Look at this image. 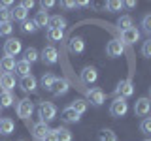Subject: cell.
Instances as JSON below:
<instances>
[{
	"label": "cell",
	"instance_id": "1",
	"mask_svg": "<svg viewBox=\"0 0 151 141\" xmlns=\"http://www.w3.org/2000/svg\"><path fill=\"white\" fill-rule=\"evenodd\" d=\"M23 51V43L21 40H17V38H8L6 43H4V55L6 56H17L19 53Z\"/></svg>",
	"mask_w": 151,
	"mask_h": 141
},
{
	"label": "cell",
	"instance_id": "2",
	"mask_svg": "<svg viewBox=\"0 0 151 141\" xmlns=\"http://www.w3.org/2000/svg\"><path fill=\"white\" fill-rule=\"evenodd\" d=\"M38 113H40L42 122H49V120H53L57 117V107L53 105V103H49V102H42Z\"/></svg>",
	"mask_w": 151,
	"mask_h": 141
},
{
	"label": "cell",
	"instance_id": "3",
	"mask_svg": "<svg viewBox=\"0 0 151 141\" xmlns=\"http://www.w3.org/2000/svg\"><path fill=\"white\" fill-rule=\"evenodd\" d=\"M127 111H129V103H127L125 98H115L110 105V113L111 117H125Z\"/></svg>",
	"mask_w": 151,
	"mask_h": 141
},
{
	"label": "cell",
	"instance_id": "4",
	"mask_svg": "<svg viewBox=\"0 0 151 141\" xmlns=\"http://www.w3.org/2000/svg\"><path fill=\"white\" fill-rule=\"evenodd\" d=\"M40 58H42L44 64L53 66V64H57V60H59V53H57V49L53 45H45L44 49H42V53H40Z\"/></svg>",
	"mask_w": 151,
	"mask_h": 141
},
{
	"label": "cell",
	"instance_id": "5",
	"mask_svg": "<svg viewBox=\"0 0 151 141\" xmlns=\"http://www.w3.org/2000/svg\"><path fill=\"white\" fill-rule=\"evenodd\" d=\"M115 94H117V98H129V96H132V94H134V85H132L130 79H123V81L117 83Z\"/></svg>",
	"mask_w": 151,
	"mask_h": 141
},
{
	"label": "cell",
	"instance_id": "6",
	"mask_svg": "<svg viewBox=\"0 0 151 141\" xmlns=\"http://www.w3.org/2000/svg\"><path fill=\"white\" fill-rule=\"evenodd\" d=\"M151 113V100L149 98H138L134 103V115L136 117H147Z\"/></svg>",
	"mask_w": 151,
	"mask_h": 141
},
{
	"label": "cell",
	"instance_id": "7",
	"mask_svg": "<svg viewBox=\"0 0 151 141\" xmlns=\"http://www.w3.org/2000/svg\"><path fill=\"white\" fill-rule=\"evenodd\" d=\"M87 100L91 102L94 107H100L104 103V100H106V94H104L102 88L94 87V88H89V90H87Z\"/></svg>",
	"mask_w": 151,
	"mask_h": 141
},
{
	"label": "cell",
	"instance_id": "8",
	"mask_svg": "<svg viewBox=\"0 0 151 141\" xmlns=\"http://www.w3.org/2000/svg\"><path fill=\"white\" fill-rule=\"evenodd\" d=\"M140 40V30L136 26H130L127 30L121 32V43H127V45H132Z\"/></svg>",
	"mask_w": 151,
	"mask_h": 141
},
{
	"label": "cell",
	"instance_id": "9",
	"mask_svg": "<svg viewBox=\"0 0 151 141\" xmlns=\"http://www.w3.org/2000/svg\"><path fill=\"white\" fill-rule=\"evenodd\" d=\"M32 111H34V103L28 100V98L19 100V103H17V115L21 117V119H28V117L32 115Z\"/></svg>",
	"mask_w": 151,
	"mask_h": 141
},
{
	"label": "cell",
	"instance_id": "10",
	"mask_svg": "<svg viewBox=\"0 0 151 141\" xmlns=\"http://www.w3.org/2000/svg\"><path fill=\"white\" fill-rule=\"evenodd\" d=\"M123 51H125V47H123L121 40H111V41H108V45H106V55L110 56V58H117V56H121Z\"/></svg>",
	"mask_w": 151,
	"mask_h": 141
},
{
	"label": "cell",
	"instance_id": "11",
	"mask_svg": "<svg viewBox=\"0 0 151 141\" xmlns=\"http://www.w3.org/2000/svg\"><path fill=\"white\" fill-rule=\"evenodd\" d=\"M49 134V126H47V122H36L34 128H32V137H34L36 141H44L45 135Z\"/></svg>",
	"mask_w": 151,
	"mask_h": 141
},
{
	"label": "cell",
	"instance_id": "12",
	"mask_svg": "<svg viewBox=\"0 0 151 141\" xmlns=\"http://www.w3.org/2000/svg\"><path fill=\"white\" fill-rule=\"evenodd\" d=\"M98 79V72H96V68H93V66H87V68H83L81 70V81L85 85H91L94 83Z\"/></svg>",
	"mask_w": 151,
	"mask_h": 141
},
{
	"label": "cell",
	"instance_id": "13",
	"mask_svg": "<svg viewBox=\"0 0 151 141\" xmlns=\"http://www.w3.org/2000/svg\"><path fill=\"white\" fill-rule=\"evenodd\" d=\"M0 87H2V90L12 92V88H15V75L2 73V75H0Z\"/></svg>",
	"mask_w": 151,
	"mask_h": 141
},
{
	"label": "cell",
	"instance_id": "14",
	"mask_svg": "<svg viewBox=\"0 0 151 141\" xmlns=\"http://www.w3.org/2000/svg\"><path fill=\"white\" fill-rule=\"evenodd\" d=\"M68 88H70V85L66 79H60V77H57L55 79V85H53V88H51V92L55 94V96H63V94L68 92Z\"/></svg>",
	"mask_w": 151,
	"mask_h": 141
},
{
	"label": "cell",
	"instance_id": "15",
	"mask_svg": "<svg viewBox=\"0 0 151 141\" xmlns=\"http://www.w3.org/2000/svg\"><path fill=\"white\" fill-rule=\"evenodd\" d=\"M19 87L23 88L25 92H32L36 90V77L34 75H27V77H21V81H19Z\"/></svg>",
	"mask_w": 151,
	"mask_h": 141
},
{
	"label": "cell",
	"instance_id": "16",
	"mask_svg": "<svg viewBox=\"0 0 151 141\" xmlns=\"http://www.w3.org/2000/svg\"><path fill=\"white\" fill-rule=\"evenodd\" d=\"M68 49H70V53H83V49H85L83 38H79V36L72 38V40H70V43H68Z\"/></svg>",
	"mask_w": 151,
	"mask_h": 141
},
{
	"label": "cell",
	"instance_id": "17",
	"mask_svg": "<svg viewBox=\"0 0 151 141\" xmlns=\"http://www.w3.org/2000/svg\"><path fill=\"white\" fill-rule=\"evenodd\" d=\"M47 28H55V30H64V28H66V19H64V17H60V15H53V17H49Z\"/></svg>",
	"mask_w": 151,
	"mask_h": 141
},
{
	"label": "cell",
	"instance_id": "18",
	"mask_svg": "<svg viewBox=\"0 0 151 141\" xmlns=\"http://www.w3.org/2000/svg\"><path fill=\"white\" fill-rule=\"evenodd\" d=\"M15 130V122H13L12 119H0V134L2 135H9L12 132Z\"/></svg>",
	"mask_w": 151,
	"mask_h": 141
},
{
	"label": "cell",
	"instance_id": "19",
	"mask_svg": "<svg viewBox=\"0 0 151 141\" xmlns=\"http://www.w3.org/2000/svg\"><path fill=\"white\" fill-rule=\"evenodd\" d=\"M60 119H63L64 122H78L79 120V115L68 105V107H64V109H63V113H60Z\"/></svg>",
	"mask_w": 151,
	"mask_h": 141
},
{
	"label": "cell",
	"instance_id": "20",
	"mask_svg": "<svg viewBox=\"0 0 151 141\" xmlns=\"http://www.w3.org/2000/svg\"><path fill=\"white\" fill-rule=\"evenodd\" d=\"M0 68H2L4 73H9L15 70V58H12V56H2V60H0Z\"/></svg>",
	"mask_w": 151,
	"mask_h": 141
},
{
	"label": "cell",
	"instance_id": "21",
	"mask_svg": "<svg viewBox=\"0 0 151 141\" xmlns=\"http://www.w3.org/2000/svg\"><path fill=\"white\" fill-rule=\"evenodd\" d=\"M70 107L78 113V115H83L85 111H87V107H89V102L87 100H81V98H78V100H74L72 103H70Z\"/></svg>",
	"mask_w": 151,
	"mask_h": 141
},
{
	"label": "cell",
	"instance_id": "22",
	"mask_svg": "<svg viewBox=\"0 0 151 141\" xmlns=\"http://www.w3.org/2000/svg\"><path fill=\"white\" fill-rule=\"evenodd\" d=\"M27 17H28V11L25 8L19 4V6H15V9H12V19H15V21H27Z\"/></svg>",
	"mask_w": 151,
	"mask_h": 141
},
{
	"label": "cell",
	"instance_id": "23",
	"mask_svg": "<svg viewBox=\"0 0 151 141\" xmlns=\"http://www.w3.org/2000/svg\"><path fill=\"white\" fill-rule=\"evenodd\" d=\"M15 72L21 77H27V75H30V64L27 60H19V62H15Z\"/></svg>",
	"mask_w": 151,
	"mask_h": 141
},
{
	"label": "cell",
	"instance_id": "24",
	"mask_svg": "<svg viewBox=\"0 0 151 141\" xmlns=\"http://www.w3.org/2000/svg\"><path fill=\"white\" fill-rule=\"evenodd\" d=\"M34 23H36V26L38 28H42V26H47V23H49V13L47 11H38L36 13V17H34Z\"/></svg>",
	"mask_w": 151,
	"mask_h": 141
},
{
	"label": "cell",
	"instance_id": "25",
	"mask_svg": "<svg viewBox=\"0 0 151 141\" xmlns=\"http://www.w3.org/2000/svg\"><path fill=\"white\" fill-rule=\"evenodd\" d=\"M55 134H57V139L59 141H72V132H70L68 128L59 126V128H55Z\"/></svg>",
	"mask_w": 151,
	"mask_h": 141
},
{
	"label": "cell",
	"instance_id": "26",
	"mask_svg": "<svg viewBox=\"0 0 151 141\" xmlns=\"http://www.w3.org/2000/svg\"><path fill=\"white\" fill-rule=\"evenodd\" d=\"M55 75L53 73H44V77H42V88L44 90H51L53 88V85H55Z\"/></svg>",
	"mask_w": 151,
	"mask_h": 141
},
{
	"label": "cell",
	"instance_id": "27",
	"mask_svg": "<svg viewBox=\"0 0 151 141\" xmlns=\"http://www.w3.org/2000/svg\"><path fill=\"white\" fill-rule=\"evenodd\" d=\"M13 105V94L2 90L0 92V107H12Z\"/></svg>",
	"mask_w": 151,
	"mask_h": 141
},
{
	"label": "cell",
	"instance_id": "28",
	"mask_svg": "<svg viewBox=\"0 0 151 141\" xmlns=\"http://www.w3.org/2000/svg\"><path fill=\"white\" fill-rule=\"evenodd\" d=\"M98 141H117V135H115V132H113V130L104 128L100 134H98Z\"/></svg>",
	"mask_w": 151,
	"mask_h": 141
},
{
	"label": "cell",
	"instance_id": "29",
	"mask_svg": "<svg viewBox=\"0 0 151 141\" xmlns=\"http://www.w3.org/2000/svg\"><path fill=\"white\" fill-rule=\"evenodd\" d=\"M38 58H40V53H38L34 47H28V49H25V58H23V60H27L28 64H32V62H36Z\"/></svg>",
	"mask_w": 151,
	"mask_h": 141
},
{
	"label": "cell",
	"instance_id": "30",
	"mask_svg": "<svg viewBox=\"0 0 151 141\" xmlns=\"http://www.w3.org/2000/svg\"><path fill=\"white\" fill-rule=\"evenodd\" d=\"M64 38V30H55V28H47V40L49 41H60Z\"/></svg>",
	"mask_w": 151,
	"mask_h": 141
},
{
	"label": "cell",
	"instance_id": "31",
	"mask_svg": "<svg viewBox=\"0 0 151 141\" xmlns=\"http://www.w3.org/2000/svg\"><path fill=\"white\" fill-rule=\"evenodd\" d=\"M38 30V26H36V23L34 21H23L21 23V32H25V34H34V32Z\"/></svg>",
	"mask_w": 151,
	"mask_h": 141
},
{
	"label": "cell",
	"instance_id": "32",
	"mask_svg": "<svg viewBox=\"0 0 151 141\" xmlns=\"http://www.w3.org/2000/svg\"><path fill=\"white\" fill-rule=\"evenodd\" d=\"M117 26H121L123 30L130 28V26H132V17H130V15H121L119 19H117Z\"/></svg>",
	"mask_w": 151,
	"mask_h": 141
},
{
	"label": "cell",
	"instance_id": "33",
	"mask_svg": "<svg viewBox=\"0 0 151 141\" xmlns=\"http://www.w3.org/2000/svg\"><path fill=\"white\" fill-rule=\"evenodd\" d=\"M106 8H108V11H111V13L121 11L123 2H119V0H108V2H106Z\"/></svg>",
	"mask_w": 151,
	"mask_h": 141
},
{
	"label": "cell",
	"instance_id": "34",
	"mask_svg": "<svg viewBox=\"0 0 151 141\" xmlns=\"http://www.w3.org/2000/svg\"><path fill=\"white\" fill-rule=\"evenodd\" d=\"M140 130H142V134L151 135V117H145V119L140 122Z\"/></svg>",
	"mask_w": 151,
	"mask_h": 141
},
{
	"label": "cell",
	"instance_id": "35",
	"mask_svg": "<svg viewBox=\"0 0 151 141\" xmlns=\"http://www.w3.org/2000/svg\"><path fill=\"white\" fill-rule=\"evenodd\" d=\"M142 30H144L147 36H151V13L144 15V19H142Z\"/></svg>",
	"mask_w": 151,
	"mask_h": 141
},
{
	"label": "cell",
	"instance_id": "36",
	"mask_svg": "<svg viewBox=\"0 0 151 141\" xmlns=\"http://www.w3.org/2000/svg\"><path fill=\"white\" fill-rule=\"evenodd\" d=\"M9 23H12V11L0 9V25H9Z\"/></svg>",
	"mask_w": 151,
	"mask_h": 141
},
{
	"label": "cell",
	"instance_id": "37",
	"mask_svg": "<svg viewBox=\"0 0 151 141\" xmlns=\"http://www.w3.org/2000/svg\"><path fill=\"white\" fill-rule=\"evenodd\" d=\"M142 55L147 56V58H151V38L144 41V45H142Z\"/></svg>",
	"mask_w": 151,
	"mask_h": 141
},
{
	"label": "cell",
	"instance_id": "38",
	"mask_svg": "<svg viewBox=\"0 0 151 141\" xmlns=\"http://www.w3.org/2000/svg\"><path fill=\"white\" fill-rule=\"evenodd\" d=\"M12 30H13L12 23H9V25H0V36H9Z\"/></svg>",
	"mask_w": 151,
	"mask_h": 141
},
{
	"label": "cell",
	"instance_id": "39",
	"mask_svg": "<svg viewBox=\"0 0 151 141\" xmlns=\"http://www.w3.org/2000/svg\"><path fill=\"white\" fill-rule=\"evenodd\" d=\"M53 6H55L53 0H44V2H42V9H44V11H45V9H49V8H53Z\"/></svg>",
	"mask_w": 151,
	"mask_h": 141
},
{
	"label": "cell",
	"instance_id": "40",
	"mask_svg": "<svg viewBox=\"0 0 151 141\" xmlns=\"http://www.w3.org/2000/svg\"><path fill=\"white\" fill-rule=\"evenodd\" d=\"M44 141H59L57 139V134H55V130H49V134L45 135V139Z\"/></svg>",
	"mask_w": 151,
	"mask_h": 141
},
{
	"label": "cell",
	"instance_id": "41",
	"mask_svg": "<svg viewBox=\"0 0 151 141\" xmlns=\"http://www.w3.org/2000/svg\"><path fill=\"white\" fill-rule=\"evenodd\" d=\"M21 6H23V8H25L27 11H28V9H32V8H34V2H32V0H25V2H21Z\"/></svg>",
	"mask_w": 151,
	"mask_h": 141
},
{
	"label": "cell",
	"instance_id": "42",
	"mask_svg": "<svg viewBox=\"0 0 151 141\" xmlns=\"http://www.w3.org/2000/svg\"><path fill=\"white\" fill-rule=\"evenodd\" d=\"M60 6H63V8H68V9H72V8H76V2H60Z\"/></svg>",
	"mask_w": 151,
	"mask_h": 141
},
{
	"label": "cell",
	"instance_id": "43",
	"mask_svg": "<svg viewBox=\"0 0 151 141\" xmlns=\"http://www.w3.org/2000/svg\"><path fill=\"white\" fill-rule=\"evenodd\" d=\"M123 6H127V8H136V2H134V0H129V2H123Z\"/></svg>",
	"mask_w": 151,
	"mask_h": 141
},
{
	"label": "cell",
	"instance_id": "44",
	"mask_svg": "<svg viewBox=\"0 0 151 141\" xmlns=\"http://www.w3.org/2000/svg\"><path fill=\"white\" fill-rule=\"evenodd\" d=\"M149 98H151V87H149Z\"/></svg>",
	"mask_w": 151,
	"mask_h": 141
},
{
	"label": "cell",
	"instance_id": "45",
	"mask_svg": "<svg viewBox=\"0 0 151 141\" xmlns=\"http://www.w3.org/2000/svg\"><path fill=\"white\" fill-rule=\"evenodd\" d=\"M144 141H151V139H144Z\"/></svg>",
	"mask_w": 151,
	"mask_h": 141
},
{
	"label": "cell",
	"instance_id": "46",
	"mask_svg": "<svg viewBox=\"0 0 151 141\" xmlns=\"http://www.w3.org/2000/svg\"><path fill=\"white\" fill-rule=\"evenodd\" d=\"M0 72H2V68H0ZM0 75H2V73H0Z\"/></svg>",
	"mask_w": 151,
	"mask_h": 141
},
{
	"label": "cell",
	"instance_id": "47",
	"mask_svg": "<svg viewBox=\"0 0 151 141\" xmlns=\"http://www.w3.org/2000/svg\"><path fill=\"white\" fill-rule=\"evenodd\" d=\"M0 111H2V107H0Z\"/></svg>",
	"mask_w": 151,
	"mask_h": 141
}]
</instances>
